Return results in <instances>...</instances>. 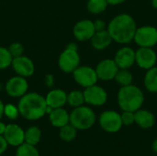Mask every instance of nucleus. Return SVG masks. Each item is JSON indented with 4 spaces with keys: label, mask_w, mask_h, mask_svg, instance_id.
<instances>
[{
    "label": "nucleus",
    "mask_w": 157,
    "mask_h": 156,
    "mask_svg": "<svg viewBox=\"0 0 157 156\" xmlns=\"http://www.w3.org/2000/svg\"><path fill=\"white\" fill-rule=\"evenodd\" d=\"M137 28L135 19L127 13L116 15L107 26L113 41L122 45H128L133 41Z\"/></svg>",
    "instance_id": "f257e3e1"
},
{
    "label": "nucleus",
    "mask_w": 157,
    "mask_h": 156,
    "mask_svg": "<svg viewBox=\"0 0 157 156\" xmlns=\"http://www.w3.org/2000/svg\"><path fill=\"white\" fill-rule=\"evenodd\" d=\"M47 107L45 97L35 92L25 94L19 98L17 104L20 116L27 120H38L41 119L47 114Z\"/></svg>",
    "instance_id": "f03ea898"
},
{
    "label": "nucleus",
    "mask_w": 157,
    "mask_h": 156,
    "mask_svg": "<svg viewBox=\"0 0 157 156\" xmlns=\"http://www.w3.org/2000/svg\"><path fill=\"white\" fill-rule=\"evenodd\" d=\"M117 102L122 111L135 112L142 108L144 103V94L139 86L133 84L121 86L117 94Z\"/></svg>",
    "instance_id": "7ed1b4c3"
},
{
    "label": "nucleus",
    "mask_w": 157,
    "mask_h": 156,
    "mask_svg": "<svg viewBox=\"0 0 157 156\" xmlns=\"http://www.w3.org/2000/svg\"><path fill=\"white\" fill-rule=\"evenodd\" d=\"M97 120L95 111L89 106H80L75 108L70 113V124L77 131H86L91 129Z\"/></svg>",
    "instance_id": "20e7f679"
},
{
    "label": "nucleus",
    "mask_w": 157,
    "mask_h": 156,
    "mask_svg": "<svg viewBox=\"0 0 157 156\" xmlns=\"http://www.w3.org/2000/svg\"><path fill=\"white\" fill-rule=\"evenodd\" d=\"M80 55L75 43H69L58 58V66L63 73L72 74L80 65Z\"/></svg>",
    "instance_id": "39448f33"
},
{
    "label": "nucleus",
    "mask_w": 157,
    "mask_h": 156,
    "mask_svg": "<svg viewBox=\"0 0 157 156\" xmlns=\"http://www.w3.org/2000/svg\"><path fill=\"white\" fill-rule=\"evenodd\" d=\"M98 123L100 128L108 133H116L123 126L121 114L115 110L103 111L99 115Z\"/></svg>",
    "instance_id": "423d86ee"
},
{
    "label": "nucleus",
    "mask_w": 157,
    "mask_h": 156,
    "mask_svg": "<svg viewBox=\"0 0 157 156\" xmlns=\"http://www.w3.org/2000/svg\"><path fill=\"white\" fill-rule=\"evenodd\" d=\"M133 41L138 47L154 48L157 44V29L149 25L137 28Z\"/></svg>",
    "instance_id": "0eeeda50"
},
{
    "label": "nucleus",
    "mask_w": 157,
    "mask_h": 156,
    "mask_svg": "<svg viewBox=\"0 0 157 156\" xmlns=\"http://www.w3.org/2000/svg\"><path fill=\"white\" fill-rule=\"evenodd\" d=\"M72 74L75 82L84 88L94 86L98 81L95 68L88 65H79Z\"/></svg>",
    "instance_id": "6e6552de"
},
{
    "label": "nucleus",
    "mask_w": 157,
    "mask_h": 156,
    "mask_svg": "<svg viewBox=\"0 0 157 156\" xmlns=\"http://www.w3.org/2000/svg\"><path fill=\"white\" fill-rule=\"evenodd\" d=\"M85 102L91 107H102L108 101V93L106 89L98 85H94L85 88Z\"/></svg>",
    "instance_id": "1a4fd4ad"
},
{
    "label": "nucleus",
    "mask_w": 157,
    "mask_h": 156,
    "mask_svg": "<svg viewBox=\"0 0 157 156\" xmlns=\"http://www.w3.org/2000/svg\"><path fill=\"white\" fill-rule=\"evenodd\" d=\"M157 54L153 48L139 47L135 51V63L143 70H148L155 66Z\"/></svg>",
    "instance_id": "9d476101"
},
{
    "label": "nucleus",
    "mask_w": 157,
    "mask_h": 156,
    "mask_svg": "<svg viewBox=\"0 0 157 156\" xmlns=\"http://www.w3.org/2000/svg\"><path fill=\"white\" fill-rule=\"evenodd\" d=\"M119 69L120 68L118 67L114 59L110 58L101 60L95 68L98 78L101 81L114 80Z\"/></svg>",
    "instance_id": "9b49d317"
},
{
    "label": "nucleus",
    "mask_w": 157,
    "mask_h": 156,
    "mask_svg": "<svg viewBox=\"0 0 157 156\" xmlns=\"http://www.w3.org/2000/svg\"><path fill=\"white\" fill-rule=\"evenodd\" d=\"M6 94L11 97H21L29 89V84L25 77L20 75H16L7 80L5 86Z\"/></svg>",
    "instance_id": "f8f14e48"
},
{
    "label": "nucleus",
    "mask_w": 157,
    "mask_h": 156,
    "mask_svg": "<svg viewBox=\"0 0 157 156\" xmlns=\"http://www.w3.org/2000/svg\"><path fill=\"white\" fill-rule=\"evenodd\" d=\"M95 32L96 29L94 27V21L90 19L79 20L73 28V35L78 41L90 40Z\"/></svg>",
    "instance_id": "ddd939ff"
},
{
    "label": "nucleus",
    "mask_w": 157,
    "mask_h": 156,
    "mask_svg": "<svg viewBox=\"0 0 157 156\" xmlns=\"http://www.w3.org/2000/svg\"><path fill=\"white\" fill-rule=\"evenodd\" d=\"M11 66L17 75L23 76L25 78L30 77L35 72L34 63L30 58L24 55L13 58Z\"/></svg>",
    "instance_id": "4468645a"
},
{
    "label": "nucleus",
    "mask_w": 157,
    "mask_h": 156,
    "mask_svg": "<svg viewBox=\"0 0 157 156\" xmlns=\"http://www.w3.org/2000/svg\"><path fill=\"white\" fill-rule=\"evenodd\" d=\"M114 61L120 69H130L135 64V51L125 45L117 51Z\"/></svg>",
    "instance_id": "2eb2a0df"
},
{
    "label": "nucleus",
    "mask_w": 157,
    "mask_h": 156,
    "mask_svg": "<svg viewBox=\"0 0 157 156\" xmlns=\"http://www.w3.org/2000/svg\"><path fill=\"white\" fill-rule=\"evenodd\" d=\"M7 144L13 147H18L25 142V131L15 123L6 125L5 133L3 134Z\"/></svg>",
    "instance_id": "dca6fc26"
},
{
    "label": "nucleus",
    "mask_w": 157,
    "mask_h": 156,
    "mask_svg": "<svg viewBox=\"0 0 157 156\" xmlns=\"http://www.w3.org/2000/svg\"><path fill=\"white\" fill-rule=\"evenodd\" d=\"M46 103L49 107L53 108H63L67 104V93L60 88L52 89L45 97Z\"/></svg>",
    "instance_id": "f3484780"
},
{
    "label": "nucleus",
    "mask_w": 157,
    "mask_h": 156,
    "mask_svg": "<svg viewBox=\"0 0 157 156\" xmlns=\"http://www.w3.org/2000/svg\"><path fill=\"white\" fill-rule=\"evenodd\" d=\"M113 40L108 29L96 31L90 40L92 47L97 51H104L110 46Z\"/></svg>",
    "instance_id": "a211bd4d"
},
{
    "label": "nucleus",
    "mask_w": 157,
    "mask_h": 156,
    "mask_svg": "<svg viewBox=\"0 0 157 156\" xmlns=\"http://www.w3.org/2000/svg\"><path fill=\"white\" fill-rule=\"evenodd\" d=\"M48 115L51 124L55 128L60 129L70 123V114L63 108H53Z\"/></svg>",
    "instance_id": "6ab92c4d"
},
{
    "label": "nucleus",
    "mask_w": 157,
    "mask_h": 156,
    "mask_svg": "<svg viewBox=\"0 0 157 156\" xmlns=\"http://www.w3.org/2000/svg\"><path fill=\"white\" fill-rule=\"evenodd\" d=\"M135 114V123L144 130L151 129L155 124V117L153 112L140 108L134 112Z\"/></svg>",
    "instance_id": "aec40b11"
},
{
    "label": "nucleus",
    "mask_w": 157,
    "mask_h": 156,
    "mask_svg": "<svg viewBox=\"0 0 157 156\" xmlns=\"http://www.w3.org/2000/svg\"><path fill=\"white\" fill-rule=\"evenodd\" d=\"M144 85L145 89L150 93H157V66H154L148 70L144 77Z\"/></svg>",
    "instance_id": "412c9836"
},
{
    "label": "nucleus",
    "mask_w": 157,
    "mask_h": 156,
    "mask_svg": "<svg viewBox=\"0 0 157 156\" xmlns=\"http://www.w3.org/2000/svg\"><path fill=\"white\" fill-rule=\"evenodd\" d=\"M41 140V131L37 126H30L25 131V142L26 143L37 146Z\"/></svg>",
    "instance_id": "4be33fe9"
},
{
    "label": "nucleus",
    "mask_w": 157,
    "mask_h": 156,
    "mask_svg": "<svg viewBox=\"0 0 157 156\" xmlns=\"http://www.w3.org/2000/svg\"><path fill=\"white\" fill-rule=\"evenodd\" d=\"M109 4L107 0H87L86 8L89 13L94 15H98L106 11Z\"/></svg>",
    "instance_id": "5701e85b"
},
{
    "label": "nucleus",
    "mask_w": 157,
    "mask_h": 156,
    "mask_svg": "<svg viewBox=\"0 0 157 156\" xmlns=\"http://www.w3.org/2000/svg\"><path fill=\"white\" fill-rule=\"evenodd\" d=\"M67 104L72 108H77L86 104L84 92L80 90H73L67 94Z\"/></svg>",
    "instance_id": "b1692460"
},
{
    "label": "nucleus",
    "mask_w": 157,
    "mask_h": 156,
    "mask_svg": "<svg viewBox=\"0 0 157 156\" xmlns=\"http://www.w3.org/2000/svg\"><path fill=\"white\" fill-rule=\"evenodd\" d=\"M77 130L70 123L59 129V137L62 141L70 143L76 138Z\"/></svg>",
    "instance_id": "393cba45"
},
{
    "label": "nucleus",
    "mask_w": 157,
    "mask_h": 156,
    "mask_svg": "<svg viewBox=\"0 0 157 156\" xmlns=\"http://www.w3.org/2000/svg\"><path fill=\"white\" fill-rule=\"evenodd\" d=\"M114 80L119 86H121V87L126 86L132 84L133 75L129 69H119Z\"/></svg>",
    "instance_id": "a878e982"
},
{
    "label": "nucleus",
    "mask_w": 157,
    "mask_h": 156,
    "mask_svg": "<svg viewBox=\"0 0 157 156\" xmlns=\"http://www.w3.org/2000/svg\"><path fill=\"white\" fill-rule=\"evenodd\" d=\"M16 156H40V153L36 146L24 143L17 147Z\"/></svg>",
    "instance_id": "bb28decb"
},
{
    "label": "nucleus",
    "mask_w": 157,
    "mask_h": 156,
    "mask_svg": "<svg viewBox=\"0 0 157 156\" xmlns=\"http://www.w3.org/2000/svg\"><path fill=\"white\" fill-rule=\"evenodd\" d=\"M13 56L7 48L0 46V70H5L11 66Z\"/></svg>",
    "instance_id": "cd10ccee"
},
{
    "label": "nucleus",
    "mask_w": 157,
    "mask_h": 156,
    "mask_svg": "<svg viewBox=\"0 0 157 156\" xmlns=\"http://www.w3.org/2000/svg\"><path fill=\"white\" fill-rule=\"evenodd\" d=\"M4 115L11 120H15L18 118L19 114V110L17 106H15L13 104H6L5 105V111H4Z\"/></svg>",
    "instance_id": "c85d7f7f"
},
{
    "label": "nucleus",
    "mask_w": 157,
    "mask_h": 156,
    "mask_svg": "<svg viewBox=\"0 0 157 156\" xmlns=\"http://www.w3.org/2000/svg\"><path fill=\"white\" fill-rule=\"evenodd\" d=\"M7 49L10 51V53L13 56V58L21 56V55H23V52H24V47H23V45L20 42L11 43Z\"/></svg>",
    "instance_id": "c756f323"
},
{
    "label": "nucleus",
    "mask_w": 157,
    "mask_h": 156,
    "mask_svg": "<svg viewBox=\"0 0 157 156\" xmlns=\"http://www.w3.org/2000/svg\"><path fill=\"white\" fill-rule=\"evenodd\" d=\"M121 117L124 126H131L135 123V114L132 111H122Z\"/></svg>",
    "instance_id": "7c9ffc66"
},
{
    "label": "nucleus",
    "mask_w": 157,
    "mask_h": 156,
    "mask_svg": "<svg viewBox=\"0 0 157 156\" xmlns=\"http://www.w3.org/2000/svg\"><path fill=\"white\" fill-rule=\"evenodd\" d=\"M107 24L104 20L102 19H96L94 21V27L96 31H100V30H104L107 29Z\"/></svg>",
    "instance_id": "2f4dec72"
},
{
    "label": "nucleus",
    "mask_w": 157,
    "mask_h": 156,
    "mask_svg": "<svg viewBox=\"0 0 157 156\" xmlns=\"http://www.w3.org/2000/svg\"><path fill=\"white\" fill-rule=\"evenodd\" d=\"M9 145L7 144L6 139L4 138L3 135H0V155H2L3 154L6 153V151L7 150V147Z\"/></svg>",
    "instance_id": "473e14b6"
},
{
    "label": "nucleus",
    "mask_w": 157,
    "mask_h": 156,
    "mask_svg": "<svg viewBox=\"0 0 157 156\" xmlns=\"http://www.w3.org/2000/svg\"><path fill=\"white\" fill-rule=\"evenodd\" d=\"M53 82H54V77H53L52 74H47L45 76V84H46L47 86L52 87L53 86Z\"/></svg>",
    "instance_id": "72a5a7b5"
},
{
    "label": "nucleus",
    "mask_w": 157,
    "mask_h": 156,
    "mask_svg": "<svg viewBox=\"0 0 157 156\" xmlns=\"http://www.w3.org/2000/svg\"><path fill=\"white\" fill-rule=\"evenodd\" d=\"M127 0H107L108 4L110 5V6H118V5L123 4Z\"/></svg>",
    "instance_id": "f704fd0d"
},
{
    "label": "nucleus",
    "mask_w": 157,
    "mask_h": 156,
    "mask_svg": "<svg viewBox=\"0 0 157 156\" xmlns=\"http://www.w3.org/2000/svg\"><path fill=\"white\" fill-rule=\"evenodd\" d=\"M4 111H5V104H4L3 101L0 99V120H1L2 117L4 116Z\"/></svg>",
    "instance_id": "c9c22d12"
},
{
    "label": "nucleus",
    "mask_w": 157,
    "mask_h": 156,
    "mask_svg": "<svg viewBox=\"0 0 157 156\" xmlns=\"http://www.w3.org/2000/svg\"><path fill=\"white\" fill-rule=\"evenodd\" d=\"M6 128V125L4 122L0 121V135H3L5 133Z\"/></svg>",
    "instance_id": "e433bc0d"
},
{
    "label": "nucleus",
    "mask_w": 157,
    "mask_h": 156,
    "mask_svg": "<svg viewBox=\"0 0 157 156\" xmlns=\"http://www.w3.org/2000/svg\"><path fill=\"white\" fill-rule=\"evenodd\" d=\"M152 150L154 151V153L157 154V138L154 140V142L152 143Z\"/></svg>",
    "instance_id": "4c0bfd02"
},
{
    "label": "nucleus",
    "mask_w": 157,
    "mask_h": 156,
    "mask_svg": "<svg viewBox=\"0 0 157 156\" xmlns=\"http://www.w3.org/2000/svg\"><path fill=\"white\" fill-rule=\"evenodd\" d=\"M152 6L155 8V9H157V0H152Z\"/></svg>",
    "instance_id": "58836bf2"
},
{
    "label": "nucleus",
    "mask_w": 157,
    "mask_h": 156,
    "mask_svg": "<svg viewBox=\"0 0 157 156\" xmlns=\"http://www.w3.org/2000/svg\"><path fill=\"white\" fill-rule=\"evenodd\" d=\"M156 95H157V93H156ZM156 98H157V97H156Z\"/></svg>",
    "instance_id": "ea45409f"
}]
</instances>
